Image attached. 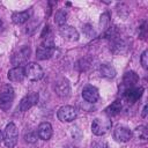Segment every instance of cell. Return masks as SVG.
I'll return each instance as SVG.
<instances>
[{
    "label": "cell",
    "instance_id": "cell-1",
    "mask_svg": "<svg viewBox=\"0 0 148 148\" xmlns=\"http://www.w3.org/2000/svg\"><path fill=\"white\" fill-rule=\"evenodd\" d=\"M14 101V89L10 84H3L0 88V109L7 111Z\"/></svg>",
    "mask_w": 148,
    "mask_h": 148
},
{
    "label": "cell",
    "instance_id": "cell-2",
    "mask_svg": "<svg viewBox=\"0 0 148 148\" xmlns=\"http://www.w3.org/2000/svg\"><path fill=\"white\" fill-rule=\"evenodd\" d=\"M17 139H18V132H17V127L14 123H9L3 132V142L6 145L7 148H14L17 143Z\"/></svg>",
    "mask_w": 148,
    "mask_h": 148
},
{
    "label": "cell",
    "instance_id": "cell-3",
    "mask_svg": "<svg viewBox=\"0 0 148 148\" xmlns=\"http://www.w3.org/2000/svg\"><path fill=\"white\" fill-rule=\"evenodd\" d=\"M53 52H54V44L52 39H46L38 46L36 51V57L39 60H45V59L51 58Z\"/></svg>",
    "mask_w": 148,
    "mask_h": 148
},
{
    "label": "cell",
    "instance_id": "cell-4",
    "mask_svg": "<svg viewBox=\"0 0 148 148\" xmlns=\"http://www.w3.org/2000/svg\"><path fill=\"white\" fill-rule=\"evenodd\" d=\"M24 75L31 81H38L44 76L43 68L36 62H29L24 67Z\"/></svg>",
    "mask_w": 148,
    "mask_h": 148
},
{
    "label": "cell",
    "instance_id": "cell-5",
    "mask_svg": "<svg viewBox=\"0 0 148 148\" xmlns=\"http://www.w3.org/2000/svg\"><path fill=\"white\" fill-rule=\"evenodd\" d=\"M111 120L109 119H101V118H95L91 124V131L95 135L101 136L104 135L110 128H111Z\"/></svg>",
    "mask_w": 148,
    "mask_h": 148
},
{
    "label": "cell",
    "instance_id": "cell-6",
    "mask_svg": "<svg viewBox=\"0 0 148 148\" xmlns=\"http://www.w3.org/2000/svg\"><path fill=\"white\" fill-rule=\"evenodd\" d=\"M58 119L62 123H71L76 118V110L72 105H65L61 106L58 110Z\"/></svg>",
    "mask_w": 148,
    "mask_h": 148
},
{
    "label": "cell",
    "instance_id": "cell-7",
    "mask_svg": "<svg viewBox=\"0 0 148 148\" xmlns=\"http://www.w3.org/2000/svg\"><path fill=\"white\" fill-rule=\"evenodd\" d=\"M142 94H143V88L142 87H132V88L125 89L123 91V98L128 104H133L142 96Z\"/></svg>",
    "mask_w": 148,
    "mask_h": 148
},
{
    "label": "cell",
    "instance_id": "cell-8",
    "mask_svg": "<svg viewBox=\"0 0 148 148\" xmlns=\"http://www.w3.org/2000/svg\"><path fill=\"white\" fill-rule=\"evenodd\" d=\"M54 90H56V94L59 96V97H68L69 96V92H71V86H69V82L67 79H58L56 82H54Z\"/></svg>",
    "mask_w": 148,
    "mask_h": 148
},
{
    "label": "cell",
    "instance_id": "cell-9",
    "mask_svg": "<svg viewBox=\"0 0 148 148\" xmlns=\"http://www.w3.org/2000/svg\"><path fill=\"white\" fill-rule=\"evenodd\" d=\"M38 99H39V96L37 92H30V94L25 95L20 102V105H18L20 111H22V112L28 111L31 106H34L38 103Z\"/></svg>",
    "mask_w": 148,
    "mask_h": 148
},
{
    "label": "cell",
    "instance_id": "cell-10",
    "mask_svg": "<svg viewBox=\"0 0 148 148\" xmlns=\"http://www.w3.org/2000/svg\"><path fill=\"white\" fill-rule=\"evenodd\" d=\"M30 52H31V51H30V47H29V46H23V47H21L18 51H16V52L12 56V64L18 66V65L25 62V61L29 59V57H30Z\"/></svg>",
    "mask_w": 148,
    "mask_h": 148
},
{
    "label": "cell",
    "instance_id": "cell-11",
    "mask_svg": "<svg viewBox=\"0 0 148 148\" xmlns=\"http://www.w3.org/2000/svg\"><path fill=\"white\" fill-rule=\"evenodd\" d=\"M82 97L88 103H96L99 98L98 89L94 86H86L82 89Z\"/></svg>",
    "mask_w": 148,
    "mask_h": 148
},
{
    "label": "cell",
    "instance_id": "cell-12",
    "mask_svg": "<svg viewBox=\"0 0 148 148\" xmlns=\"http://www.w3.org/2000/svg\"><path fill=\"white\" fill-rule=\"evenodd\" d=\"M59 34L61 35L62 38L69 40V42H74L79 39V32L75 28L71 27V25H62L59 29Z\"/></svg>",
    "mask_w": 148,
    "mask_h": 148
},
{
    "label": "cell",
    "instance_id": "cell-13",
    "mask_svg": "<svg viewBox=\"0 0 148 148\" xmlns=\"http://www.w3.org/2000/svg\"><path fill=\"white\" fill-rule=\"evenodd\" d=\"M139 82V75L135 73V72H127L124 77H123V83H121V88H123V91L125 89H128V88H132V87H135V84Z\"/></svg>",
    "mask_w": 148,
    "mask_h": 148
},
{
    "label": "cell",
    "instance_id": "cell-14",
    "mask_svg": "<svg viewBox=\"0 0 148 148\" xmlns=\"http://www.w3.org/2000/svg\"><path fill=\"white\" fill-rule=\"evenodd\" d=\"M113 136L119 142H126L131 139L132 132L130 131V128H127L125 126H118L113 132Z\"/></svg>",
    "mask_w": 148,
    "mask_h": 148
},
{
    "label": "cell",
    "instance_id": "cell-15",
    "mask_svg": "<svg viewBox=\"0 0 148 148\" xmlns=\"http://www.w3.org/2000/svg\"><path fill=\"white\" fill-rule=\"evenodd\" d=\"M37 133H38L39 139L45 140V141L49 140L52 136V133H53L51 124L50 123H42V124H39V126L37 128Z\"/></svg>",
    "mask_w": 148,
    "mask_h": 148
},
{
    "label": "cell",
    "instance_id": "cell-16",
    "mask_svg": "<svg viewBox=\"0 0 148 148\" xmlns=\"http://www.w3.org/2000/svg\"><path fill=\"white\" fill-rule=\"evenodd\" d=\"M7 76H8L9 81H12V82H21L25 76L24 75V68L21 66H16V67L9 69Z\"/></svg>",
    "mask_w": 148,
    "mask_h": 148
},
{
    "label": "cell",
    "instance_id": "cell-17",
    "mask_svg": "<svg viewBox=\"0 0 148 148\" xmlns=\"http://www.w3.org/2000/svg\"><path fill=\"white\" fill-rule=\"evenodd\" d=\"M31 16V10H24V12H15L12 15V20L16 24L25 23Z\"/></svg>",
    "mask_w": 148,
    "mask_h": 148
},
{
    "label": "cell",
    "instance_id": "cell-18",
    "mask_svg": "<svg viewBox=\"0 0 148 148\" xmlns=\"http://www.w3.org/2000/svg\"><path fill=\"white\" fill-rule=\"evenodd\" d=\"M121 110V101L120 99H116L114 102H112L105 110V114L109 116V117H112V116H117Z\"/></svg>",
    "mask_w": 148,
    "mask_h": 148
},
{
    "label": "cell",
    "instance_id": "cell-19",
    "mask_svg": "<svg viewBox=\"0 0 148 148\" xmlns=\"http://www.w3.org/2000/svg\"><path fill=\"white\" fill-rule=\"evenodd\" d=\"M101 74L103 76H105V77L111 79V77L116 76V69H114V67H112L109 64H103L101 66Z\"/></svg>",
    "mask_w": 148,
    "mask_h": 148
},
{
    "label": "cell",
    "instance_id": "cell-20",
    "mask_svg": "<svg viewBox=\"0 0 148 148\" xmlns=\"http://www.w3.org/2000/svg\"><path fill=\"white\" fill-rule=\"evenodd\" d=\"M134 135L139 139V140H141V141H147V139H148V132H147V127L146 126H139V127H136L135 130H134Z\"/></svg>",
    "mask_w": 148,
    "mask_h": 148
},
{
    "label": "cell",
    "instance_id": "cell-21",
    "mask_svg": "<svg viewBox=\"0 0 148 148\" xmlns=\"http://www.w3.org/2000/svg\"><path fill=\"white\" fill-rule=\"evenodd\" d=\"M66 20H67V13H66L65 10L60 9V10H58V12L56 13V15H54V22H56L58 25H60V27L65 25Z\"/></svg>",
    "mask_w": 148,
    "mask_h": 148
},
{
    "label": "cell",
    "instance_id": "cell-22",
    "mask_svg": "<svg viewBox=\"0 0 148 148\" xmlns=\"http://www.w3.org/2000/svg\"><path fill=\"white\" fill-rule=\"evenodd\" d=\"M140 62H141V65H142V67H143L145 69L148 68V51H147V50H145V51L142 52V54H141V57H140Z\"/></svg>",
    "mask_w": 148,
    "mask_h": 148
},
{
    "label": "cell",
    "instance_id": "cell-23",
    "mask_svg": "<svg viewBox=\"0 0 148 148\" xmlns=\"http://www.w3.org/2000/svg\"><path fill=\"white\" fill-rule=\"evenodd\" d=\"M88 67H89V62L86 59H81L80 61L76 62V68L80 71H87Z\"/></svg>",
    "mask_w": 148,
    "mask_h": 148
},
{
    "label": "cell",
    "instance_id": "cell-24",
    "mask_svg": "<svg viewBox=\"0 0 148 148\" xmlns=\"http://www.w3.org/2000/svg\"><path fill=\"white\" fill-rule=\"evenodd\" d=\"M24 139H25L27 142L34 143V142H36V140H37V135H36L35 133H32V132H29L28 134L24 135Z\"/></svg>",
    "mask_w": 148,
    "mask_h": 148
},
{
    "label": "cell",
    "instance_id": "cell-25",
    "mask_svg": "<svg viewBox=\"0 0 148 148\" xmlns=\"http://www.w3.org/2000/svg\"><path fill=\"white\" fill-rule=\"evenodd\" d=\"M91 148H108V145L104 141H95L92 142Z\"/></svg>",
    "mask_w": 148,
    "mask_h": 148
},
{
    "label": "cell",
    "instance_id": "cell-26",
    "mask_svg": "<svg viewBox=\"0 0 148 148\" xmlns=\"http://www.w3.org/2000/svg\"><path fill=\"white\" fill-rule=\"evenodd\" d=\"M108 22H109V14L105 13V14H103V15L101 16V21H99V23H101L103 27H105V25L108 24Z\"/></svg>",
    "mask_w": 148,
    "mask_h": 148
},
{
    "label": "cell",
    "instance_id": "cell-27",
    "mask_svg": "<svg viewBox=\"0 0 148 148\" xmlns=\"http://www.w3.org/2000/svg\"><path fill=\"white\" fill-rule=\"evenodd\" d=\"M83 30H84V32H86L89 37H92V36H94V30H92V28H90V25H86V27L83 28Z\"/></svg>",
    "mask_w": 148,
    "mask_h": 148
},
{
    "label": "cell",
    "instance_id": "cell-28",
    "mask_svg": "<svg viewBox=\"0 0 148 148\" xmlns=\"http://www.w3.org/2000/svg\"><path fill=\"white\" fill-rule=\"evenodd\" d=\"M147 110H148V106H147V104L143 106V110H142V117H146L147 116Z\"/></svg>",
    "mask_w": 148,
    "mask_h": 148
},
{
    "label": "cell",
    "instance_id": "cell-29",
    "mask_svg": "<svg viewBox=\"0 0 148 148\" xmlns=\"http://www.w3.org/2000/svg\"><path fill=\"white\" fill-rule=\"evenodd\" d=\"M2 140H3V134H2V132L0 131V142H1Z\"/></svg>",
    "mask_w": 148,
    "mask_h": 148
},
{
    "label": "cell",
    "instance_id": "cell-30",
    "mask_svg": "<svg viewBox=\"0 0 148 148\" xmlns=\"http://www.w3.org/2000/svg\"><path fill=\"white\" fill-rule=\"evenodd\" d=\"M1 27H2V21L0 20V28H1Z\"/></svg>",
    "mask_w": 148,
    "mask_h": 148
}]
</instances>
